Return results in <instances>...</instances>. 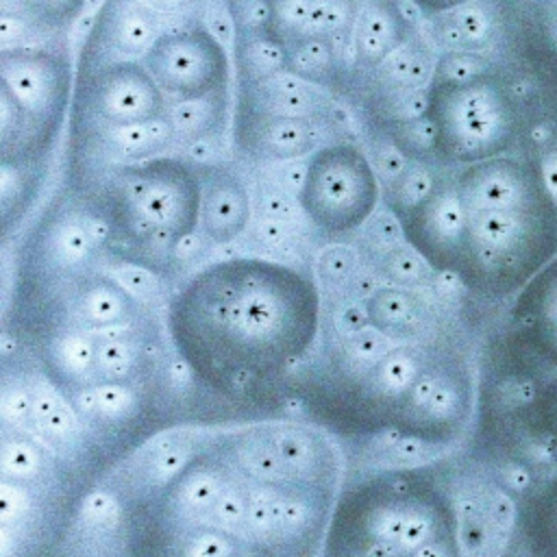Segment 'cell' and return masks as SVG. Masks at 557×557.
Wrapping results in <instances>:
<instances>
[{
  "label": "cell",
  "instance_id": "cell-1",
  "mask_svg": "<svg viewBox=\"0 0 557 557\" xmlns=\"http://www.w3.org/2000/svg\"><path fill=\"white\" fill-rule=\"evenodd\" d=\"M450 176L461 231L448 276L479 298H513L557 255L550 194L524 154L453 168Z\"/></svg>",
  "mask_w": 557,
  "mask_h": 557
},
{
  "label": "cell",
  "instance_id": "cell-2",
  "mask_svg": "<svg viewBox=\"0 0 557 557\" xmlns=\"http://www.w3.org/2000/svg\"><path fill=\"white\" fill-rule=\"evenodd\" d=\"M318 292L283 263L226 259L198 272L172 302L174 333L200 348L287 355L315 333Z\"/></svg>",
  "mask_w": 557,
  "mask_h": 557
},
{
  "label": "cell",
  "instance_id": "cell-3",
  "mask_svg": "<svg viewBox=\"0 0 557 557\" xmlns=\"http://www.w3.org/2000/svg\"><path fill=\"white\" fill-rule=\"evenodd\" d=\"M424 96L433 159L448 168L522 154L540 124L544 102L535 57L522 81L485 57L463 76L431 78Z\"/></svg>",
  "mask_w": 557,
  "mask_h": 557
},
{
  "label": "cell",
  "instance_id": "cell-4",
  "mask_svg": "<svg viewBox=\"0 0 557 557\" xmlns=\"http://www.w3.org/2000/svg\"><path fill=\"white\" fill-rule=\"evenodd\" d=\"M200 205V170L187 159L159 154L111 170L89 211L104 222L109 239L159 261L196 233Z\"/></svg>",
  "mask_w": 557,
  "mask_h": 557
},
{
  "label": "cell",
  "instance_id": "cell-5",
  "mask_svg": "<svg viewBox=\"0 0 557 557\" xmlns=\"http://www.w3.org/2000/svg\"><path fill=\"white\" fill-rule=\"evenodd\" d=\"M72 70L63 52L15 46L0 54L2 163L35 172L50 154L70 107Z\"/></svg>",
  "mask_w": 557,
  "mask_h": 557
},
{
  "label": "cell",
  "instance_id": "cell-6",
  "mask_svg": "<svg viewBox=\"0 0 557 557\" xmlns=\"http://www.w3.org/2000/svg\"><path fill=\"white\" fill-rule=\"evenodd\" d=\"M168 100L157 81L135 59H104L81 67L72 115V144L94 135L168 122Z\"/></svg>",
  "mask_w": 557,
  "mask_h": 557
},
{
  "label": "cell",
  "instance_id": "cell-7",
  "mask_svg": "<svg viewBox=\"0 0 557 557\" xmlns=\"http://www.w3.org/2000/svg\"><path fill=\"white\" fill-rule=\"evenodd\" d=\"M298 207L324 235H346L363 226L381 200V185L368 154L352 141H333L307 159Z\"/></svg>",
  "mask_w": 557,
  "mask_h": 557
},
{
  "label": "cell",
  "instance_id": "cell-8",
  "mask_svg": "<svg viewBox=\"0 0 557 557\" xmlns=\"http://www.w3.org/2000/svg\"><path fill=\"white\" fill-rule=\"evenodd\" d=\"M144 65L174 102L224 96L231 76L226 48L205 24L163 30L146 52Z\"/></svg>",
  "mask_w": 557,
  "mask_h": 557
},
{
  "label": "cell",
  "instance_id": "cell-9",
  "mask_svg": "<svg viewBox=\"0 0 557 557\" xmlns=\"http://www.w3.org/2000/svg\"><path fill=\"white\" fill-rule=\"evenodd\" d=\"M503 357V381L557 372V255L509 298Z\"/></svg>",
  "mask_w": 557,
  "mask_h": 557
},
{
  "label": "cell",
  "instance_id": "cell-10",
  "mask_svg": "<svg viewBox=\"0 0 557 557\" xmlns=\"http://www.w3.org/2000/svg\"><path fill=\"white\" fill-rule=\"evenodd\" d=\"M500 389L527 453L557 470V372L503 381Z\"/></svg>",
  "mask_w": 557,
  "mask_h": 557
},
{
  "label": "cell",
  "instance_id": "cell-11",
  "mask_svg": "<svg viewBox=\"0 0 557 557\" xmlns=\"http://www.w3.org/2000/svg\"><path fill=\"white\" fill-rule=\"evenodd\" d=\"M318 141L315 117L272 115L237 107L235 146L255 161H287L313 152Z\"/></svg>",
  "mask_w": 557,
  "mask_h": 557
},
{
  "label": "cell",
  "instance_id": "cell-12",
  "mask_svg": "<svg viewBox=\"0 0 557 557\" xmlns=\"http://www.w3.org/2000/svg\"><path fill=\"white\" fill-rule=\"evenodd\" d=\"M359 0H265V30L285 48L309 37L346 44L352 35Z\"/></svg>",
  "mask_w": 557,
  "mask_h": 557
},
{
  "label": "cell",
  "instance_id": "cell-13",
  "mask_svg": "<svg viewBox=\"0 0 557 557\" xmlns=\"http://www.w3.org/2000/svg\"><path fill=\"white\" fill-rule=\"evenodd\" d=\"M202 233L213 244H228L242 235L250 222V194L244 178L226 165L200 170Z\"/></svg>",
  "mask_w": 557,
  "mask_h": 557
},
{
  "label": "cell",
  "instance_id": "cell-14",
  "mask_svg": "<svg viewBox=\"0 0 557 557\" xmlns=\"http://www.w3.org/2000/svg\"><path fill=\"white\" fill-rule=\"evenodd\" d=\"M350 39L355 67L374 70L407 44L409 24L396 0H359Z\"/></svg>",
  "mask_w": 557,
  "mask_h": 557
},
{
  "label": "cell",
  "instance_id": "cell-15",
  "mask_svg": "<svg viewBox=\"0 0 557 557\" xmlns=\"http://www.w3.org/2000/svg\"><path fill=\"white\" fill-rule=\"evenodd\" d=\"M511 535L531 557H557V470L522 487L511 516Z\"/></svg>",
  "mask_w": 557,
  "mask_h": 557
},
{
  "label": "cell",
  "instance_id": "cell-16",
  "mask_svg": "<svg viewBox=\"0 0 557 557\" xmlns=\"http://www.w3.org/2000/svg\"><path fill=\"white\" fill-rule=\"evenodd\" d=\"M287 70L259 85H239V107L292 117H315L324 109L320 94Z\"/></svg>",
  "mask_w": 557,
  "mask_h": 557
},
{
  "label": "cell",
  "instance_id": "cell-17",
  "mask_svg": "<svg viewBox=\"0 0 557 557\" xmlns=\"http://www.w3.org/2000/svg\"><path fill=\"white\" fill-rule=\"evenodd\" d=\"M41 252L54 270H76L89 261L94 239L87 231L85 215H72L67 209H54L41 226Z\"/></svg>",
  "mask_w": 557,
  "mask_h": 557
},
{
  "label": "cell",
  "instance_id": "cell-18",
  "mask_svg": "<svg viewBox=\"0 0 557 557\" xmlns=\"http://www.w3.org/2000/svg\"><path fill=\"white\" fill-rule=\"evenodd\" d=\"M342 44L329 37H309L287 48L285 70L296 78L315 85L339 89L344 85V57Z\"/></svg>",
  "mask_w": 557,
  "mask_h": 557
},
{
  "label": "cell",
  "instance_id": "cell-19",
  "mask_svg": "<svg viewBox=\"0 0 557 557\" xmlns=\"http://www.w3.org/2000/svg\"><path fill=\"white\" fill-rule=\"evenodd\" d=\"M235 65L239 85H259L285 72L287 48L265 28L235 30Z\"/></svg>",
  "mask_w": 557,
  "mask_h": 557
},
{
  "label": "cell",
  "instance_id": "cell-20",
  "mask_svg": "<svg viewBox=\"0 0 557 557\" xmlns=\"http://www.w3.org/2000/svg\"><path fill=\"white\" fill-rule=\"evenodd\" d=\"M522 154L533 161L546 191L557 207V63L546 81L542 120L535 126L531 141Z\"/></svg>",
  "mask_w": 557,
  "mask_h": 557
},
{
  "label": "cell",
  "instance_id": "cell-21",
  "mask_svg": "<svg viewBox=\"0 0 557 557\" xmlns=\"http://www.w3.org/2000/svg\"><path fill=\"white\" fill-rule=\"evenodd\" d=\"M368 320L385 335H411L420 326V300L398 287H381L374 296L363 300Z\"/></svg>",
  "mask_w": 557,
  "mask_h": 557
},
{
  "label": "cell",
  "instance_id": "cell-22",
  "mask_svg": "<svg viewBox=\"0 0 557 557\" xmlns=\"http://www.w3.org/2000/svg\"><path fill=\"white\" fill-rule=\"evenodd\" d=\"M226 111V94L205 100L174 102L168 113V126L172 131V139L178 141H207L218 135L224 126Z\"/></svg>",
  "mask_w": 557,
  "mask_h": 557
},
{
  "label": "cell",
  "instance_id": "cell-23",
  "mask_svg": "<svg viewBox=\"0 0 557 557\" xmlns=\"http://www.w3.org/2000/svg\"><path fill=\"white\" fill-rule=\"evenodd\" d=\"M131 298L133 296L113 276H104L85 285L76 298V311L91 329L113 326L122 324L128 315Z\"/></svg>",
  "mask_w": 557,
  "mask_h": 557
},
{
  "label": "cell",
  "instance_id": "cell-24",
  "mask_svg": "<svg viewBox=\"0 0 557 557\" xmlns=\"http://www.w3.org/2000/svg\"><path fill=\"white\" fill-rule=\"evenodd\" d=\"M33 396V420L46 437L67 440L76 433V418L65 400L48 385H37Z\"/></svg>",
  "mask_w": 557,
  "mask_h": 557
},
{
  "label": "cell",
  "instance_id": "cell-25",
  "mask_svg": "<svg viewBox=\"0 0 557 557\" xmlns=\"http://www.w3.org/2000/svg\"><path fill=\"white\" fill-rule=\"evenodd\" d=\"M437 174H433L424 163H413L400 170V174L394 176V183L387 191V205L398 215L407 213L411 207H416L433 187Z\"/></svg>",
  "mask_w": 557,
  "mask_h": 557
},
{
  "label": "cell",
  "instance_id": "cell-26",
  "mask_svg": "<svg viewBox=\"0 0 557 557\" xmlns=\"http://www.w3.org/2000/svg\"><path fill=\"white\" fill-rule=\"evenodd\" d=\"M418 379V361L407 350H394L389 352L376 368L372 389L376 394H389L396 396L413 385Z\"/></svg>",
  "mask_w": 557,
  "mask_h": 557
},
{
  "label": "cell",
  "instance_id": "cell-27",
  "mask_svg": "<svg viewBox=\"0 0 557 557\" xmlns=\"http://www.w3.org/2000/svg\"><path fill=\"white\" fill-rule=\"evenodd\" d=\"M433 268L413 246H396L381 255V272L400 285H418Z\"/></svg>",
  "mask_w": 557,
  "mask_h": 557
},
{
  "label": "cell",
  "instance_id": "cell-28",
  "mask_svg": "<svg viewBox=\"0 0 557 557\" xmlns=\"http://www.w3.org/2000/svg\"><path fill=\"white\" fill-rule=\"evenodd\" d=\"M466 411V396L455 381H440L431 403L420 413L431 424H450Z\"/></svg>",
  "mask_w": 557,
  "mask_h": 557
},
{
  "label": "cell",
  "instance_id": "cell-29",
  "mask_svg": "<svg viewBox=\"0 0 557 557\" xmlns=\"http://www.w3.org/2000/svg\"><path fill=\"white\" fill-rule=\"evenodd\" d=\"M94 363L104 381H122L131 374L135 363L133 346L124 339H104L96 346Z\"/></svg>",
  "mask_w": 557,
  "mask_h": 557
},
{
  "label": "cell",
  "instance_id": "cell-30",
  "mask_svg": "<svg viewBox=\"0 0 557 557\" xmlns=\"http://www.w3.org/2000/svg\"><path fill=\"white\" fill-rule=\"evenodd\" d=\"M274 453L287 472H311L315 468V450L311 442L296 431L276 433Z\"/></svg>",
  "mask_w": 557,
  "mask_h": 557
},
{
  "label": "cell",
  "instance_id": "cell-31",
  "mask_svg": "<svg viewBox=\"0 0 557 557\" xmlns=\"http://www.w3.org/2000/svg\"><path fill=\"white\" fill-rule=\"evenodd\" d=\"M54 357L61 370L72 376L85 374L96 359V348L81 333H67L54 344Z\"/></svg>",
  "mask_w": 557,
  "mask_h": 557
},
{
  "label": "cell",
  "instance_id": "cell-32",
  "mask_svg": "<svg viewBox=\"0 0 557 557\" xmlns=\"http://www.w3.org/2000/svg\"><path fill=\"white\" fill-rule=\"evenodd\" d=\"M448 17L459 30L463 50H479L492 37V20L485 11L474 7V2L455 13H448Z\"/></svg>",
  "mask_w": 557,
  "mask_h": 557
},
{
  "label": "cell",
  "instance_id": "cell-33",
  "mask_svg": "<svg viewBox=\"0 0 557 557\" xmlns=\"http://www.w3.org/2000/svg\"><path fill=\"white\" fill-rule=\"evenodd\" d=\"M244 522L248 531L268 542L278 535V524H276V511H274V498L268 496L265 492H252L246 498V516Z\"/></svg>",
  "mask_w": 557,
  "mask_h": 557
},
{
  "label": "cell",
  "instance_id": "cell-34",
  "mask_svg": "<svg viewBox=\"0 0 557 557\" xmlns=\"http://www.w3.org/2000/svg\"><path fill=\"white\" fill-rule=\"evenodd\" d=\"M2 472H4V479H11V481H26V479H33L39 474V453L26 444V442H7L2 446Z\"/></svg>",
  "mask_w": 557,
  "mask_h": 557
},
{
  "label": "cell",
  "instance_id": "cell-35",
  "mask_svg": "<svg viewBox=\"0 0 557 557\" xmlns=\"http://www.w3.org/2000/svg\"><path fill=\"white\" fill-rule=\"evenodd\" d=\"M435 531H437V520L433 518V513L426 511V509L411 507L409 516H407V522H405V527H403V531L396 540V544L400 548V555L409 557L420 546L433 542Z\"/></svg>",
  "mask_w": 557,
  "mask_h": 557
},
{
  "label": "cell",
  "instance_id": "cell-36",
  "mask_svg": "<svg viewBox=\"0 0 557 557\" xmlns=\"http://www.w3.org/2000/svg\"><path fill=\"white\" fill-rule=\"evenodd\" d=\"M96 394H98V416L107 422L126 418L128 413H133L137 405L135 394L117 381H104L102 385L96 387Z\"/></svg>",
  "mask_w": 557,
  "mask_h": 557
},
{
  "label": "cell",
  "instance_id": "cell-37",
  "mask_svg": "<svg viewBox=\"0 0 557 557\" xmlns=\"http://www.w3.org/2000/svg\"><path fill=\"white\" fill-rule=\"evenodd\" d=\"M385 348H387L385 333L379 331L376 326L368 324L352 339H348V359L352 361V366L372 368L374 363L379 366L383 361Z\"/></svg>",
  "mask_w": 557,
  "mask_h": 557
},
{
  "label": "cell",
  "instance_id": "cell-38",
  "mask_svg": "<svg viewBox=\"0 0 557 557\" xmlns=\"http://www.w3.org/2000/svg\"><path fill=\"white\" fill-rule=\"evenodd\" d=\"M81 520L91 529H111L120 520V505L109 492H91L81 505Z\"/></svg>",
  "mask_w": 557,
  "mask_h": 557
},
{
  "label": "cell",
  "instance_id": "cell-39",
  "mask_svg": "<svg viewBox=\"0 0 557 557\" xmlns=\"http://www.w3.org/2000/svg\"><path fill=\"white\" fill-rule=\"evenodd\" d=\"M355 255L346 246H331L320 257V276L333 285H348L355 276Z\"/></svg>",
  "mask_w": 557,
  "mask_h": 557
},
{
  "label": "cell",
  "instance_id": "cell-40",
  "mask_svg": "<svg viewBox=\"0 0 557 557\" xmlns=\"http://www.w3.org/2000/svg\"><path fill=\"white\" fill-rule=\"evenodd\" d=\"M220 481L213 474L196 472L185 485H183V505L191 511H202L207 507H213L215 498L220 496Z\"/></svg>",
  "mask_w": 557,
  "mask_h": 557
},
{
  "label": "cell",
  "instance_id": "cell-41",
  "mask_svg": "<svg viewBox=\"0 0 557 557\" xmlns=\"http://www.w3.org/2000/svg\"><path fill=\"white\" fill-rule=\"evenodd\" d=\"M411 509V507H409ZM409 509L405 507H396V505H387V507H381L372 513L370 522H368V531L372 535V540H383V542H396L405 522H407V516H409Z\"/></svg>",
  "mask_w": 557,
  "mask_h": 557
},
{
  "label": "cell",
  "instance_id": "cell-42",
  "mask_svg": "<svg viewBox=\"0 0 557 557\" xmlns=\"http://www.w3.org/2000/svg\"><path fill=\"white\" fill-rule=\"evenodd\" d=\"M437 444H431L418 435H400V440L394 444V448L387 453L394 466L411 468L418 466L435 455Z\"/></svg>",
  "mask_w": 557,
  "mask_h": 557
},
{
  "label": "cell",
  "instance_id": "cell-43",
  "mask_svg": "<svg viewBox=\"0 0 557 557\" xmlns=\"http://www.w3.org/2000/svg\"><path fill=\"white\" fill-rule=\"evenodd\" d=\"M30 505H33L30 494L17 481L4 479V483L0 487V516H2V522L11 524V522L22 520L28 513Z\"/></svg>",
  "mask_w": 557,
  "mask_h": 557
},
{
  "label": "cell",
  "instance_id": "cell-44",
  "mask_svg": "<svg viewBox=\"0 0 557 557\" xmlns=\"http://www.w3.org/2000/svg\"><path fill=\"white\" fill-rule=\"evenodd\" d=\"M131 296H150L157 292V276L146 265L126 261L120 265V272L113 276Z\"/></svg>",
  "mask_w": 557,
  "mask_h": 557
},
{
  "label": "cell",
  "instance_id": "cell-45",
  "mask_svg": "<svg viewBox=\"0 0 557 557\" xmlns=\"http://www.w3.org/2000/svg\"><path fill=\"white\" fill-rule=\"evenodd\" d=\"M242 459L246 463V468L250 472H255L259 479L265 481H274L278 479L283 472H287L281 463V459L276 457L274 448H265V446H250L242 453Z\"/></svg>",
  "mask_w": 557,
  "mask_h": 557
},
{
  "label": "cell",
  "instance_id": "cell-46",
  "mask_svg": "<svg viewBox=\"0 0 557 557\" xmlns=\"http://www.w3.org/2000/svg\"><path fill=\"white\" fill-rule=\"evenodd\" d=\"M187 463V450L181 446H170L163 448L159 457H152L150 466H148V479L154 485L168 483L170 479H174V474H178L183 470V466Z\"/></svg>",
  "mask_w": 557,
  "mask_h": 557
},
{
  "label": "cell",
  "instance_id": "cell-47",
  "mask_svg": "<svg viewBox=\"0 0 557 557\" xmlns=\"http://www.w3.org/2000/svg\"><path fill=\"white\" fill-rule=\"evenodd\" d=\"M370 324L368 320V311L366 305H357V302H344L335 315H333V326L339 333V337H344L346 342L352 339L359 331H363Z\"/></svg>",
  "mask_w": 557,
  "mask_h": 557
},
{
  "label": "cell",
  "instance_id": "cell-48",
  "mask_svg": "<svg viewBox=\"0 0 557 557\" xmlns=\"http://www.w3.org/2000/svg\"><path fill=\"white\" fill-rule=\"evenodd\" d=\"M2 418L9 424H22L33 413V396L22 387H7L2 394Z\"/></svg>",
  "mask_w": 557,
  "mask_h": 557
},
{
  "label": "cell",
  "instance_id": "cell-49",
  "mask_svg": "<svg viewBox=\"0 0 557 557\" xmlns=\"http://www.w3.org/2000/svg\"><path fill=\"white\" fill-rule=\"evenodd\" d=\"M211 509H213V518L228 529H237L246 516V503L237 492H231V490L226 492L222 490Z\"/></svg>",
  "mask_w": 557,
  "mask_h": 557
},
{
  "label": "cell",
  "instance_id": "cell-50",
  "mask_svg": "<svg viewBox=\"0 0 557 557\" xmlns=\"http://www.w3.org/2000/svg\"><path fill=\"white\" fill-rule=\"evenodd\" d=\"M274 511H276L278 533H289L300 529L309 516L307 505L298 498H274Z\"/></svg>",
  "mask_w": 557,
  "mask_h": 557
},
{
  "label": "cell",
  "instance_id": "cell-51",
  "mask_svg": "<svg viewBox=\"0 0 557 557\" xmlns=\"http://www.w3.org/2000/svg\"><path fill=\"white\" fill-rule=\"evenodd\" d=\"M228 555H231L228 540L215 533H200L191 537L183 548V557H228Z\"/></svg>",
  "mask_w": 557,
  "mask_h": 557
},
{
  "label": "cell",
  "instance_id": "cell-52",
  "mask_svg": "<svg viewBox=\"0 0 557 557\" xmlns=\"http://www.w3.org/2000/svg\"><path fill=\"white\" fill-rule=\"evenodd\" d=\"M440 376L435 374H420L413 385L409 387V394H407V407L411 413H422L424 407L431 403L437 385H440Z\"/></svg>",
  "mask_w": 557,
  "mask_h": 557
},
{
  "label": "cell",
  "instance_id": "cell-53",
  "mask_svg": "<svg viewBox=\"0 0 557 557\" xmlns=\"http://www.w3.org/2000/svg\"><path fill=\"white\" fill-rule=\"evenodd\" d=\"M263 209H265V215L268 218H274V220H287L294 215V205L287 196V191L283 189H270L263 194Z\"/></svg>",
  "mask_w": 557,
  "mask_h": 557
},
{
  "label": "cell",
  "instance_id": "cell-54",
  "mask_svg": "<svg viewBox=\"0 0 557 557\" xmlns=\"http://www.w3.org/2000/svg\"><path fill=\"white\" fill-rule=\"evenodd\" d=\"M409 557H461L457 533L433 540V542L420 546L418 550H413Z\"/></svg>",
  "mask_w": 557,
  "mask_h": 557
},
{
  "label": "cell",
  "instance_id": "cell-55",
  "mask_svg": "<svg viewBox=\"0 0 557 557\" xmlns=\"http://www.w3.org/2000/svg\"><path fill=\"white\" fill-rule=\"evenodd\" d=\"M420 13L431 15V17H440V15H448L455 13L468 4H472L474 0H409Z\"/></svg>",
  "mask_w": 557,
  "mask_h": 557
},
{
  "label": "cell",
  "instance_id": "cell-56",
  "mask_svg": "<svg viewBox=\"0 0 557 557\" xmlns=\"http://www.w3.org/2000/svg\"><path fill=\"white\" fill-rule=\"evenodd\" d=\"M257 233L261 242L268 246H281L287 239V226L283 224V220H274V218H268L265 222H261Z\"/></svg>",
  "mask_w": 557,
  "mask_h": 557
},
{
  "label": "cell",
  "instance_id": "cell-57",
  "mask_svg": "<svg viewBox=\"0 0 557 557\" xmlns=\"http://www.w3.org/2000/svg\"><path fill=\"white\" fill-rule=\"evenodd\" d=\"M381 289L379 281L374 274H355L352 281H350V292L355 298H361V300H368L370 296H374L376 292Z\"/></svg>",
  "mask_w": 557,
  "mask_h": 557
},
{
  "label": "cell",
  "instance_id": "cell-58",
  "mask_svg": "<svg viewBox=\"0 0 557 557\" xmlns=\"http://www.w3.org/2000/svg\"><path fill=\"white\" fill-rule=\"evenodd\" d=\"M74 407L81 416H98V394L94 389H83L74 396Z\"/></svg>",
  "mask_w": 557,
  "mask_h": 557
},
{
  "label": "cell",
  "instance_id": "cell-59",
  "mask_svg": "<svg viewBox=\"0 0 557 557\" xmlns=\"http://www.w3.org/2000/svg\"><path fill=\"white\" fill-rule=\"evenodd\" d=\"M361 557H403V555H400V548H398L396 542L372 540V542L363 548Z\"/></svg>",
  "mask_w": 557,
  "mask_h": 557
},
{
  "label": "cell",
  "instance_id": "cell-60",
  "mask_svg": "<svg viewBox=\"0 0 557 557\" xmlns=\"http://www.w3.org/2000/svg\"><path fill=\"white\" fill-rule=\"evenodd\" d=\"M170 379L176 387H185L189 383V366L185 361H176L170 366Z\"/></svg>",
  "mask_w": 557,
  "mask_h": 557
},
{
  "label": "cell",
  "instance_id": "cell-61",
  "mask_svg": "<svg viewBox=\"0 0 557 557\" xmlns=\"http://www.w3.org/2000/svg\"><path fill=\"white\" fill-rule=\"evenodd\" d=\"M516 2L522 4V7H529V9H540V7L548 4L550 0H516Z\"/></svg>",
  "mask_w": 557,
  "mask_h": 557
}]
</instances>
